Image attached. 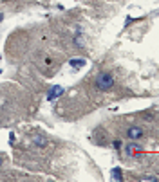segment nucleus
Returning <instances> with one entry per match:
<instances>
[{
  "instance_id": "obj_1",
  "label": "nucleus",
  "mask_w": 159,
  "mask_h": 182,
  "mask_svg": "<svg viewBox=\"0 0 159 182\" xmlns=\"http://www.w3.org/2000/svg\"><path fill=\"white\" fill-rule=\"evenodd\" d=\"M96 87H98L100 90H103V92L110 90V89L114 87V78L110 76L109 72H101L100 76L96 78Z\"/></svg>"
},
{
  "instance_id": "obj_2",
  "label": "nucleus",
  "mask_w": 159,
  "mask_h": 182,
  "mask_svg": "<svg viewBox=\"0 0 159 182\" xmlns=\"http://www.w3.org/2000/svg\"><path fill=\"white\" fill-rule=\"evenodd\" d=\"M126 135H129V139H132V141H137V139L143 137V128H139V126H130L129 132H126Z\"/></svg>"
},
{
  "instance_id": "obj_3",
  "label": "nucleus",
  "mask_w": 159,
  "mask_h": 182,
  "mask_svg": "<svg viewBox=\"0 0 159 182\" xmlns=\"http://www.w3.org/2000/svg\"><path fill=\"white\" fill-rule=\"evenodd\" d=\"M61 94H63V87H61V85H54V87H51V90L47 94V99L49 101H54L56 98H60Z\"/></svg>"
},
{
  "instance_id": "obj_4",
  "label": "nucleus",
  "mask_w": 159,
  "mask_h": 182,
  "mask_svg": "<svg viewBox=\"0 0 159 182\" xmlns=\"http://www.w3.org/2000/svg\"><path fill=\"white\" fill-rule=\"evenodd\" d=\"M141 146L137 144V143H130V144H126L125 146V152H126V155H136L137 152H141Z\"/></svg>"
},
{
  "instance_id": "obj_5",
  "label": "nucleus",
  "mask_w": 159,
  "mask_h": 182,
  "mask_svg": "<svg viewBox=\"0 0 159 182\" xmlns=\"http://www.w3.org/2000/svg\"><path fill=\"white\" fill-rule=\"evenodd\" d=\"M85 60H83V58H74V60H71L69 61V65L71 67H74V69H81V67H85Z\"/></svg>"
},
{
  "instance_id": "obj_6",
  "label": "nucleus",
  "mask_w": 159,
  "mask_h": 182,
  "mask_svg": "<svg viewBox=\"0 0 159 182\" xmlns=\"http://www.w3.org/2000/svg\"><path fill=\"white\" fill-rule=\"evenodd\" d=\"M110 175H112V178H114V180H118V182H121V180H123V175H121V169H119V168H112Z\"/></svg>"
},
{
  "instance_id": "obj_7",
  "label": "nucleus",
  "mask_w": 159,
  "mask_h": 182,
  "mask_svg": "<svg viewBox=\"0 0 159 182\" xmlns=\"http://www.w3.org/2000/svg\"><path fill=\"white\" fill-rule=\"evenodd\" d=\"M35 144H38V146H47V141H45V137H42V135H36L35 137Z\"/></svg>"
},
{
  "instance_id": "obj_8",
  "label": "nucleus",
  "mask_w": 159,
  "mask_h": 182,
  "mask_svg": "<svg viewBox=\"0 0 159 182\" xmlns=\"http://www.w3.org/2000/svg\"><path fill=\"white\" fill-rule=\"evenodd\" d=\"M141 178H143V180H152V182L157 180V177H152V175H145V177H141Z\"/></svg>"
},
{
  "instance_id": "obj_9",
  "label": "nucleus",
  "mask_w": 159,
  "mask_h": 182,
  "mask_svg": "<svg viewBox=\"0 0 159 182\" xmlns=\"http://www.w3.org/2000/svg\"><path fill=\"white\" fill-rule=\"evenodd\" d=\"M114 148H121V141H114Z\"/></svg>"
},
{
  "instance_id": "obj_10",
  "label": "nucleus",
  "mask_w": 159,
  "mask_h": 182,
  "mask_svg": "<svg viewBox=\"0 0 159 182\" xmlns=\"http://www.w3.org/2000/svg\"><path fill=\"white\" fill-rule=\"evenodd\" d=\"M0 166H2V159H0Z\"/></svg>"
},
{
  "instance_id": "obj_11",
  "label": "nucleus",
  "mask_w": 159,
  "mask_h": 182,
  "mask_svg": "<svg viewBox=\"0 0 159 182\" xmlns=\"http://www.w3.org/2000/svg\"><path fill=\"white\" fill-rule=\"evenodd\" d=\"M0 72H2V70H0Z\"/></svg>"
}]
</instances>
